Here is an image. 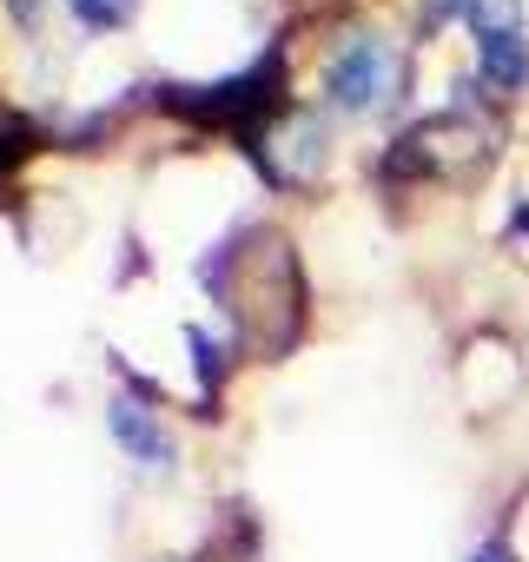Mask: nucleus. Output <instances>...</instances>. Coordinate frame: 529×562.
Here are the masks:
<instances>
[{
	"instance_id": "f257e3e1",
	"label": "nucleus",
	"mask_w": 529,
	"mask_h": 562,
	"mask_svg": "<svg viewBox=\"0 0 529 562\" xmlns=\"http://www.w3.org/2000/svg\"><path fill=\"white\" fill-rule=\"evenodd\" d=\"M325 93H331V106H345V113H378V106L397 93V47L378 41V34H358V41L331 60Z\"/></svg>"
},
{
	"instance_id": "f03ea898",
	"label": "nucleus",
	"mask_w": 529,
	"mask_h": 562,
	"mask_svg": "<svg viewBox=\"0 0 529 562\" xmlns=\"http://www.w3.org/2000/svg\"><path fill=\"white\" fill-rule=\"evenodd\" d=\"M470 34H476V67L489 87H522L529 80V41L516 0H470Z\"/></svg>"
},
{
	"instance_id": "7ed1b4c3",
	"label": "nucleus",
	"mask_w": 529,
	"mask_h": 562,
	"mask_svg": "<svg viewBox=\"0 0 529 562\" xmlns=\"http://www.w3.org/2000/svg\"><path fill=\"white\" fill-rule=\"evenodd\" d=\"M106 430H113V443H120L133 463H146V470H172V437L159 430V417H153L146 404L113 397V404H106Z\"/></svg>"
},
{
	"instance_id": "20e7f679",
	"label": "nucleus",
	"mask_w": 529,
	"mask_h": 562,
	"mask_svg": "<svg viewBox=\"0 0 529 562\" xmlns=\"http://www.w3.org/2000/svg\"><path fill=\"white\" fill-rule=\"evenodd\" d=\"M67 8L80 14V27H120V21L139 8V0H67Z\"/></svg>"
},
{
	"instance_id": "39448f33",
	"label": "nucleus",
	"mask_w": 529,
	"mask_h": 562,
	"mask_svg": "<svg viewBox=\"0 0 529 562\" xmlns=\"http://www.w3.org/2000/svg\"><path fill=\"white\" fill-rule=\"evenodd\" d=\"M470 562H516V549H509V542H483Z\"/></svg>"
}]
</instances>
